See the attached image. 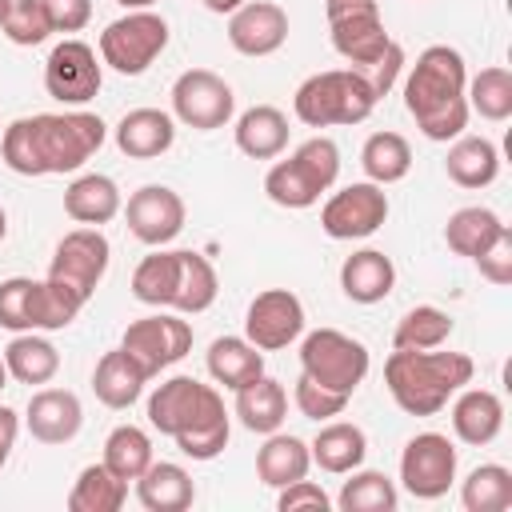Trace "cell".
<instances>
[{
    "mask_svg": "<svg viewBox=\"0 0 512 512\" xmlns=\"http://www.w3.org/2000/svg\"><path fill=\"white\" fill-rule=\"evenodd\" d=\"M360 80H364V88L380 100V96H388L392 92V84L400 80V72H404V48L396 44V40H388V48L380 52V56H372V60H364V64H348Z\"/></svg>",
    "mask_w": 512,
    "mask_h": 512,
    "instance_id": "47",
    "label": "cell"
},
{
    "mask_svg": "<svg viewBox=\"0 0 512 512\" xmlns=\"http://www.w3.org/2000/svg\"><path fill=\"white\" fill-rule=\"evenodd\" d=\"M0 328L32 332V276L0 280Z\"/></svg>",
    "mask_w": 512,
    "mask_h": 512,
    "instance_id": "48",
    "label": "cell"
},
{
    "mask_svg": "<svg viewBox=\"0 0 512 512\" xmlns=\"http://www.w3.org/2000/svg\"><path fill=\"white\" fill-rule=\"evenodd\" d=\"M360 168L372 184H396L412 168V144L400 132H372L360 148Z\"/></svg>",
    "mask_w": 512,
    "mask_h": 512,
    "instance_id": "37",
    "label": "cell"
},
{
    "mask_svg": "<svg viewBox=\"0 0 512 512\" xmlns=\"http://www.w3.org/2000/svg\"><path fill=\"white\" fill-rule=\"evenodd\" d=\"M220 292V280H216V268L208 256L200 252H188V248H176V284H172V304L176 312L184 316H200L212 308Z\"/></svg>",
    "mask_w": 512,
    "mask_h": 512,
    "instance_id": "30",
    "label": "cell"
},
{
    "mask_svg": "<svg viewBox=\"0 0 512 512\" xmlns=\"http://www.w3.org/2000/svg\"><path fill=\"white\" fill-rule=\"evenodd\" d=\"M236 112V92L224 76L212 68H188L172 84V120L196 132H216L232 120Z\"/></svg>",
    "mask_w": 512,
    "mask_h": 512,
    "instance_id": "8",
    "label": "cell"
},
{
    "mask_svg": "<svg viewBox=\"0 0 512 512\" xmlns=\"http://www.w3.org/2000/svg\"><path fill=\"white\" fill-rule=\"evenodd\" d=\"M308 468H312L308 444L300 436H292V432H280V428L268 432V440L256 452V476H260V484H268L276 492L288 488L292 480H304Z\"/></svg>",
    "mask_w": 512,
    "mask_h": 512,
    "instance_id": "27",
    "label": "cell"
},
{
    "mask_svg": "<svg viewBox=\"0 0 512 512\" xmlns=\"http://www.w3.org/2000/svg\"><path fill=\"white\" fill-rule=\"evenodd\" d=\"M464 88H468L464 56L448 44H432L416 56V64L404 80V108L428 140L448 144V140L464 136L468 116H472Z\"/></svg>",
    "mask_w": 512,
    "mask_h": 512,
    "instance_id": "2",
    "label": "cell"
},
{
    "mask_svg": "<svg viewBox=\"0 0 512 512\" xmlns=\"http://www.w3.org/2000/svg\"><path fill=\"white\" fill-rule=\"evenodd\" d=\"M104 464L120 476V480H136L148 464H152V436L136 424H120L108 432L104 440Z\"/></svg>",
    "mask_w": 512,
    "mask_h": 512,
    "instance_id": "42",
    "label": "cell"
},
{
    "mask_svg": "<svg viewBox=\"0 0 512 512\" xmlns=\"http://www.w3.org/2000/svg\"><path fill=\"white\" fill-rule=\"evenodd\" d=\"M464 512H508L512 508V472L504 464H480L460 484Z\"/></svg>",
    "mask_w": 512,
    "mask_h": 512,
    "instance_id": "39",
    "label": "cell"
},
{
    "mask_svg": "<svg viewBox=\"0 0 512 512\" xmlns=\"http://www.w3.org/2000/svg\"><path fill=\"white\" fill-rule=\"evenodd\" d=\"M452 316L436 304H416L400 316L396 332H392V348H412V352H424V348H440L448 336H452Z\"/></svg>",
    "mask_w": 512,
    "mask_h": 512,
    "instance_id": "41",
    "label": "cell"
},
{
    "mask_svg": "<svg viewBox=\"0 0 512 512\" xmlns=\"http://www.w3.org/2000/svg\"><path fill=\"white\" fill-rule=\"evenodd\" d=\"M8 236V212H4V204H0V240Z\"/></svg>",
    "mask_w": 512,
    "mask_h": 512,
    "instance_id": "56",
    "label": "cell"
},
{
    "mask_svg": "<svg viewBox=\"0 0 512 512\" xmlns=\"http://www.w3.org/2000/svg\"><path fill=\"white\" fill-rule=\"evenodd\" d=\"M120 8H128V12H136V8H152L156 0H116Z\"/></svg>",
    "mask_w": 512,
    "mask_h": 512,
    "instance_id": "54",
    "label": "cell"
},
{
    "mask_svg": "<svg viewBox=\"0 0 512 512\" xmlns=\"http://www.w3.org/2000/svg\"><path fill=\"white\" fill-rule=\"evenodd\" d=\"M16 432H20V420L12 408H0V468L8 464L12 456V444H16Z\"/></svg>",
    "mask_w": 512,
    "mask_h": 512,
    "instance_id": "52",
    "label": "cell"
},
{
    "mask_svg": "<svg viewBox=\"0 0 512 512\" xmlns=\"http://www.w3.org/2000/svg\"><path fill=\"white\" fill-rule=\"evenodd\" d=\"M276 508H280V512H304V508H312V512H328V508H332V496H328L320 484H312V480L304 476V480H292L288 488H280Z\"/></svg>",
    "mask_w": 512,
    "mask_h": 512,
    "instance_id": "50",
    "label": "cell"
},
{
    "mask_svg": "<svg viewBox=\"0 0 512 512\" xmlns=\"http://www.w3.org/2000/svg\"><path fill=\"white\" fill-rule=\"evenodd\" d=\"M184 200L180 192H172L168 184H144L128 196V208H124V220H128V232L148 244V248H164L172 244L180 232H184Z\"/></svg>",
    "mask_w": 512,
    "mask_h": 512,
    "instance_id": "16",
    "label": "cell"
},
{
    "mask_svg": "<svg viewBox=\"0 0 512 512\" xmlns=\"http://www.w3.org/2000/svg\"><path fill=\"white\" fill-rule=\"evenodd\" d=\"M304 332V304L288 288H264L244 312V336L260 352H280Z\"/></svg>",
    "mask_w": 512,
    "mask_h": 512,
    "instance_id": "15",
    "label": "cell"
},
{
    "mask_svg": "<svg viewBox=\"0 0 512 512\" xmlns=\"http://www.w3.org/2000/svg\"><path fill=\"white\" fill-rule=\"evenodd\" d=\"M176 144V120L160 108H132L116 124V148L128 160H156Z\"/></svg>",
    "mask_w": 512,
    "mask_h": 512,
    "instance_id": "21",
    "label": "cell"
},
{
    "mask_svg": "<svg viewBox=\"0 0 512 512\" xmlns=\"http://www.w3.org/2000/svg\"><path fill=\"white\" fill-rule=\"evenodd\" d=\"M472 356L464 352H440V348H396L384 360V384L392 392V400L408 412V416H436L440 408H448V400L472 384Z\"/></svg>",
    "mask_w": 512,
    "mask_h": 512,
    "instance_id": "3",
    "label": "cell"
},
{
    "mask_svg": "<svg viewBox=\"0 0 512 512\" xmlns=\"http://www.w3.org/2000/svg\"><path fill=\"white\" fill-rule=\"evenodd\" d=\"M108 260H112L108 236H104L100 228H88V224H84V228H72V232L56 244L52 264H48V276L60 280V284H68L80 300H92L96 284H100L104 272H108Z\"/></svg>",
    "mask_w": 512,
    "mask_h": 512,
    "instance_id": "11",
    "label": "cell"
},
{
    "mask_svg": "<svg viewBox=\"0 0 512 512\" xmlns=\"http://www.w3.org/2000/svg\"><path fill=\"white\" fill-rule=\"evenodd\" d=\"M340 288L352 304H380L396 288V264L380 248H360L340 264Z\"/></svg>",
    "mask_w": 512,
    "mask_h": 512,
    "instance_id": "23",
    "label": "cell"
},
{
    "mask_svg": "<svg viewBox=\"0 0 512 512\" xmlns=\"http://www.w3.org/2000/svg\"><path fill=\"white\" fill-rule=\"evenodd\" d=\"M240 4H244V0H204V8L216 12V16H232Z\"/></svg>",
    "mask_w": 512,
    "mask_h": 512,
    "instance_id": "53",
    "label": "cell"
},
{
    "mask_svg": "<svg viewBox=\"0 0 512 512\" xmlns=\"http://www.w3.org/2000/svg\"><path fill=\"white\" fill-rule=\"evenodd\" d=\"M136 500L148 512H184L196 500V484H192V476L180 464H172V460H160L156 464L152 460L136 476Z\"/></svg>",
    "mask_w": 512,
    "mask_h": 512,
    "instance_id": "28",
    "label": "cell"
},
{
    "mask_svg": "<svg viewBox=\"0 0 512 512\" xmlns=\"http://www.w3.org/2000/svg\"><path fill=\"white\" fill-rule=\"evenodd\" d=\"M108 128L96 112H36L4 128L0 156L16 176H64L84 168Z\"/></svg>",
    "mask_w": 512,
    "mask_h": 512,
    "instance_id": "1",
    "label": "cell"
},
{
    "mask_svg": "<svg viewBox=\"0 0 512 512\" xmlns=\"http://www.w3.org/2000/svg\"><path fill=\"white\" fill-rule=\"evenodd\" d=\"M208 396H212V384H200L192 376H172L156 384V392L148 396V424L160 436H176L188 428V420L204 408Z\"/></svg>",
    "mask_w": 512,
    "mask_h": 512,
    "instance_id": "19",
    "label": "cell"
},
{
    "mask_svg": "<svg viewBox=\"0 0 512 512\" xmlns=\"http://www.w3.org/2000/svg\"><path fill=\"white\" fill-rule=\"evenodd\" d=\"M56 32H80L92 20V0H44Z\"/></svg>",
    "mask_w": 512,
    "mask_h": 512,
    "instance_id": "51",
    "label": "cell"
},
{
    "mask_svg": "<svg viewBox=\"0 0 512 512\" xmlns=\"http://www.w3.org/2000/svg\"><path fill=\"white\" fill-rule=\"evenodd\" d=\"M380 100L364 88V80L352 68H328L308 76L296 96H292V112L300 124L308 128H332V124H360L372 116Z\"/></svg>",
    "mask_w": 512,
    "mask_h": 512,
    "instance_id": "5",
    "label": "cell"
},
{
    "mask_svg": "<svg viewBox=\"0 0 512 512\" xmlns=\"http://www.w3.org/2000/svg\"><path fill=\"white\" fill-rule=\"evenodd\" d=\"M236 148L252 160H276L288 148V116L272 104H252L248 112H240L236 128Z\"/></svg>",
    "mask_w": 512,
    "mask_h": 512,
    "instance_id": "29",
    "label": "cell"
},
{
    "mask_svg": "<svg viewBox=\"0 0 512 512\" xmlns=\"http://www.w3.org/2000/svg\"><path fill=\"white\" fill-rule=\"evenodd\" d=\"M208 376L236 392L240 384L264 376V352L248 336H216L208 344Z\"/></svg>",
    "mask_w": 512,
    "mask_h": 512,
    "instance_id": "32",
    "label": "cell"
},
{
    "mask_svg": "<svg viewBox=\"0 0 512 512\" xmlns=\"http://www.w3.org/2000/svg\"><path fill=\"white\" fill-rule=\"evenodd\" d=\"M24 424H28L32 440H40V444H68V440H76V432L84 424L80 396L68 388H40L28 400Z\"/></svg>",
    "mask_w": 512,
    "mask_h": 512,
    "instance_id": "18",
    "label": "cell"
},
{
    "mask_svg": "<svg viewBox=\"0 0 512 512\" xmlns=\"http://www.w3.org/2000/svg\"><path fill=\"white\" fill-rule=\"evenodd\" d=\"M232 416H236L248 432H256V436L276 432V428L288 420V392H284V384L272 380V376H256V380L240 384V388H236Z\"/></svg>",
    "mask_w": 512,
    "mask_h": 512,
    "instance_id": "24",
    "label": "cell"
},
{
    "mask_svg": "<svg viewBox=\"0 0 512 512\" xmlns=\"http://www.w3.org/2000/svg\"><path fill=\"white\" fill-rule=\"evenodd\" d=\"M104 84V60H96V48L84 40H60L44 60V88L52 100L80 108L88 104Z\"/></svg>",
    "mask_w": 512,
    "mask_h": 512,
    "instance_id": "9",
    "label": "cell"
},
{
    "mask_svg": "<svg viewBox=\"0 0 512 512\" xmlns=\"http://www.w3.org/2000/svg\"><path fill=\"white\" fill-rule=\"evenodd\" d=\"M120 208H124L120 188H116V180L104 176V172H84V176H76V180L64 188V212H68L76 224L100 228V224L116 220Z\"/></svg>",
    "mask_w": 512,
    "mask_h": 512,
    "instance_id": "25",
    "label": "cell"
},
{
    "mask_svg": "<svg viewBox=\"0 0 512 512\" xmlns=\"http://www.w3.org/2000/svg\"><path fill=\"white\" fill-rule=\"evenodd\" d=\"M292 400H296L300 416H308V420L324 424V420H336V416L348 408V400H352V396H344V392H332V388H324V384H316L312 376H304V372H300Z\"/></svg>",
    "mask_w": 512,
    "mask_h": 512,
    "instance_id": "46",
    "label": "cell"
},
{
    "mask_svg": "<svg viewBox=\"0 0 512 512\" xmlns=\"http://www.w3.org/2000/svg\"><path fill=\"white\" fill-rule=\"evenodd\" d=\"M164 48H168V20L148 8H136L100 32V60L120 76L148 72Z\"/></svg>",
    "mask_w": 512,
    "mask_h": 512,
    "instance_id": "7",
    "label": "cell"
},
{
    "mask_svg": "<svg viewBox=\"0 0 512 512\" xmlns=\"http://www.w3.org/2000/svg\"><path fill=\"white\" fill-rule=\"evenodd\" d=\"M4 364H8L12 380L32 388V384H48L60 372V352L52 340H44L36 332H16L4 348Z\"/></svg>",
    "mask_w": 512,
    "mask_h": 512,
    "instance_id": "35",
    "label": "cell"
},
{
    "mask_svg": "<svg viewBox=\"0 0 512 512\" xmlns=\"http://www.w3.org/2000/svg\"><path fill=\"white\" fill-rule=\"evenodd\" d=\"M124 352H132L148 376L172 368L176 360H184L192 352V324L172 316V312H156V316H144V320H132L124 328V340H120Z\"/></svg>",
    "mask_w": 512,
    "mask_h": 512,
    "instance_id": "13",
    "label": "cell"
},
{
    "mask_svg": "<svg viewBox=\"0 0 512 512\" xmlns=\"http://www.w3.org/2000/svg\"><path fill=\"white\" fill-rule=\"evenodd\" d=\"M368 364H372L368 348L340 328H316L300 344V372L344 396H352L364 384Z\"/></svg>",
    "mask_w": 512,
    "mask_h": 512,
    "instance_id": "6",
    "label": "cell"
},
{
    "mask_svg": "<svg viewBox=\"0 0 512 512\" xmlns=\"http://www.w3.org/2000/svg\"><path fill=\"white\" fill-rule=\"evenodd\" d=\"M312 452V464L320 472H332V476H348L352 468L364 464L368 456V436L360 424H348V420H324V428L316 432V440L308 444Z\"/></svg>",
    "mask_w": 512,
    "mask_h": 512,
    "instance_id": "26",
    "label": "cell"
},
{
    "mask_svg": "<svg viewBox=\"0 0 512 512\" xmlns=\"http://www.w3.org/2000/svg\"><path fill=\"white\" fill-rule=\"evenodd\" d=\"M468 112H480L484 120H508L512 116V72L508 68H480L464 88Z\"/></svg>",
    "mask_w": 512,
    "mask_h": 512,
    "instance_id": "43",
    "label": "cell"
},
{
    "mask_svg": "<svg viewBox=\"0 0 512 512\" xmlns=\"http://www.w3.org/2000/svg\"><path fill=\"white\" fill-rule=\"evenodd\" d=\"M348 476L352 480H344V488L336 496L340 512H396L400 492H396V484L384 472H376V468H352Z\"/></svg>",
    "mask_w": 512,
    "mask_h": 512,
    "instance_id": "40",
    "label": "cell"
},
{
    "mask_svg": "<svg viewBox=\"0 0 512 512\" xmlns=\"http://www.w3.org/2000/svg\"><path fill=\"white\" fill-rule=\"evenodd\" d=\"M444 172L460 188H488L500 176V152L484 136H456L444 156Z\"/></svg>",
    "mask_w": 512,
    "mask_h": 512,
    "instance_id": "33",
    "label": "cell"
},
{
    "mask_svg": "<svg viewBox=\"0 0 512 512\" xmlns=\"http://www.w3.org/2000/svg\"><path fill=\"white\" fill-rule=\"evenodd\" d=\"M328 4H340V0H328Z\"/></svg>",
    "mask_w": 512,
    "mask_h": 512,
    "instance_id": "58",
    "label": "cell"
},
{
    "mask_svg": "<svg viewBox=\"0 0 512 512\" xmlns=\"http://www.w3.org/2000/svg\"><path fill=\"white\" fill-rule=\"evenodd\" d=\"M152 376H148V368L132 356V352H124V348H112V352H104L100 360H96V372H92V392H96V400L104 404V408H132L140 396H144V384H148Z\"/></svg>",
    "mask_w": 512,
    "mask_h": 512,
    "instance_id": "20",
    "label": "cell"
},
{
    "mask_svg": "<svg viewBox=\"0 0 512 512\" xmlns=\"http://www.w3.org/2000/svg\"><path fill=\"white\" fill-rule=\"evenodd\" d=\"M84 304L88 300H80L68 284H60L52 276L32 280V332H60V328H68L80 316Z\"/></svg>",
    "mask_w": 512,
    "mask_h": 512,
    "instance_id": "38",
    "label": "cell"
},
{
    "mask_svg": "<svg viewBox=\"0 0 512 512\" xmlns=\"http://www.w3.org/2000/svg\"><path fill=\"white\" fill-rule=\"evenodd\" d=\"M400 484L416 500H440L456 484V444L440 432H420L400 452Z\"/></svg>",
    "mask_w": 512,
    "mask_h": 512,
    "instance_id": "12",
    "label": "cell"
},
{
    "mask_svg": "<svg viewBox=\"0 0 512 512\" xmlns=\"http://www.w3.org/2000/svg\"><path fill=\"white\" fill-rule=\"evenodd\" d=\"M504 428V404L496 392L488 388H460L456 400H452V432L460 444H472V448H484L500 436Z\"/></svg>",
    "mask_w": 512,
    "mask_h": 512,
    "instance_id": "22",
    "label": "cell"
},
{
    "mask_svg": "<svg viewBox=\"0 0 512 512\" xmlns=\"http://www.w3.org/2000/svg\"><path fill=\"white\" fill-rule=\"evenodd\" d=\"M340 176V148L332 136L304 140L288 160H276L264 176V192L280 208H312Z\"/></svg>",
    "mask_w": 512,
    "mask_h": 512,
    "instance_id": "4",
    "label": "cell"
},
{
    "mask_svg": "<svg viewBox=\"0 0 512 512\" xmlns=\"http://www.w3.org/2000/svg\"><path fill=\"white\" fill-rule=\"evenodd\" d=\"M0 28H4V36H8L12 44H20V48H36V44H44V40L56 32L44 0H12L8 16L0 20Z\"/></svg>",
    "mask_w": 512,
    "mask_h": 512,
    "instance_id": "45",
    "label": "cell"
},
{
    "mask_svg": "<svg viewBox=\"0 0 512 512\" xmlns=\"http://www.w3.org/2000/svg\"><path fill=\"white\" fill-rule=\"evenodd\" d=\"M384 220H388V196L372 180H360V184L332 192L320 208V228L332 240H364V236L380 232Z\"/></svg>",
    "mask_w": 512,
    "mask_h": 512,
    "instance_id": "10",
    "label": "cell"
},
{
    "mask_svg": "<svg viewBox=\"0 0 512 512\" xmlns=\"http://www.w3.org/2000/svg\"><path fill=\"white\" fill-rule=\"evenodd\" d=\"M288 40V12L272 0H244L228 16V44L240 56H272Z\"/></svg>",
    "mask_w": 512,
    "mask_h": 512,
    "instance_id": "17",
    "label": "cell"
},
{
    "mask_svg": "<svg viewBox=\"0 0 512 512\" xmlns=\"http://www.w3.org/2000/svg\"><path fill=\"white\" fill-rule=\"evenodd\" d=\"M8 388V364H4V356H0V392Z\"/></svg>",
    "mask_w": 512,
    "mask_h": 512,
    "instance_id": "55",
    "label": "cell"
},
{
    "mask_svg": "<svg viewBox=\"0 0 512 512\" xmlns=\"http://www.w3.org/2000/svg\"><path fill=\"white\" fill-rule=\"evenodd\" d=\"M128 500V480H120L104 460L80 468L72 492H68V512H120Z\"/></svg>",
    "mask_w": 512,
    "mask_h": 512,
    "instance_id": "36",
    "label": "cell"
},
{
    "mask_svg": "<svg viewBox=\"0 0 512 512\" xmlns=\"http://www.w3.org/2000/svg\"><path fill=\"white\" fill-rule=\"evenodd\" d=\"M472 264L480 268V276H484L488 284H496V288L512 284V228H504Z\"/></svg>",
    "mask_w": 512,
    "mask_h": 512,
    "instance_id": "49",
    "label": "cell"
},
{
    "mask_svg": "<svg viewBox=\"0 0 512 512\" xmlns=\"http://www.w3.org/2000/svg\"><path fill=\"white\" fill-rule=\"evenodd\" d=\"M8 8H12V0H0V20L8 16Z\"/></svg>",
    "mask_w": 512,
    "mask_h": 512,
    "instance_id": "57",
    "label": "cell"
},
{
    "mask_svg": "<svg viewBox=\"0 0 512 512\" xmlns=\"http://www.w3.org/2000/svg\"><path fill=\"white\" fill-rule=\"evenodd\" d=\"M228 436H232V420H228V408L220 400V392L212 388V396L204 400V408L188 420L184 432H176V448L188 456V460H216L224 448H228Z\"/></svg>",
    "mask_w": 512,
    "mask_h": 512,
    "instance_id": "31",
    "label": "cell"
},
{
    "mask_svg": "<svg viewBox=\"0 0 512 512\" xmlns=\"http://www.w3.org/2000/svg\"><path fill=\"white\" fill-rule=\"evenodd\" d=\"M328 28H332V48L348 64H364L388 48V28L380 20L376 0H340L328 4Z\"/></svg>",
    "mask_w": 512,
    "mask_h": 512,
    "instance_id": "14",
    "label": "cell"
},
{
    "mask_svg": "<svg viewBox=\"0 0 512 512\" xmlns=\"http://www.w3.org/2000/svg\"><path fill=\"white\" fill-rule=\"evenodd\" d=\"M504 228H508V224H504L492 208H484V204H468V208H456V212L448 216V224H444V244H448L456 256L476 260V256H480Z\"/></svg>",
    "mask_w": 512,
    "mask_h": 512,
    "instance_id": "34",
    "label": "cell"
},
{
    "mask_svg": "<svg viewBox=\"0 0 512 512\" xmlns=\"http://www.w3.org/2000/svg\"><path fill=\"white\" fill-rule=\"evenodd\" d=\"M172 284H176V252H160L156 248L132 272V296L140 304H152V308H168L172 304Z\"/></svg>",
    "mask_w": 512,
    "mask_h": 512,
    "instance_id": "44",
    "label": "cell"
}]
</instances>
